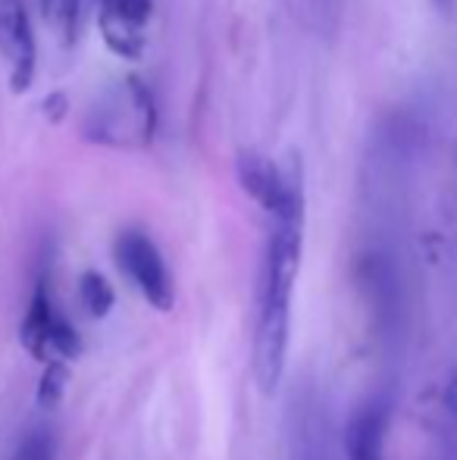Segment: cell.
<instances>
[{
	"label": "cell",
	"mask_w": 457,
	"mask_h": 460,
	"mask_svg": "<svg viewBox=\"0 0 457 460\" xmlns=\"http://www.w3.org/2000/svg\"><path fill=\"white\" fill-rule=\"evenodd\" d=\"M304 191L269 226L267 248L257 282V332H254V376L263 392H276L286 376L288 339H292V295L304 254Z\"/></svg>",
	"instance_id": "obj_1"
},
{
	"label": "cell",
	"mask_w": 457,
	"mask_h": 460,
	"mask_svg": "<svg viewBox=\"0 0 457 460\" xmlns=\"http://www.w3.org/2000/svg\"><path fill=\"white\" fill-rule=\"evenodd\" d=\"M69 388V367L66 360H48L41 369V379H38V407H44V411H50V407H57L63 401V394H66Z\"/></svg>",
	"instance_id": "obj_12"
},
{
	"label": "cell",
	"mask_w": 457,
	"mask_h": 460,
	"mask_svg": "<svg viewBox=\"0 0 457 460\" xmlns=\"http://www.w3.org/2000/svg\"><path fill=\"white\" fill-rule=\"evenodd\" d=\"M41 110H44V116H48L50 122H63V119H66V113H69V97L63 92H50L48 97H44Z\"/></svg>",
	"instance_id": "obj_15"
},
{
	"label": "cell",
	"mask_w": 457,
	"mask_h": 460,
	"mask_svg": "<svg viewBox=\"0 0 457 460\" xmlns=\"http://www.w3.org/2000/svg\"><path fill=\"white\" fill-rule=\"evenodd\" d=\"M57 307H54V297H50L48 282H38L35 285V295H31L29 304V314H25L22 326H19V341L22 348L31 354L35 360L48 364V354H50V335H54V323H57Z\"/></svg>",
	"instance_id": "obj_8"
},
{
	"label": "cell",
	"mask_w": 457,
	"mask_h": 460,
	"mask_svg": "<svg viewBox=\"0 0 457 460\" xmlns=\"http://www.w3.org/2000/svg\"><path fill=\"white\" fill-rule=\"evenodd\" d=\"M113 254L119 270L135 282V288L145 295V301L157 310H172L176 304V285H172L170 267H166L163 254L154 244L151 235L138 229H126L113 244Z\"/></svg>",
	"instance_id": "obj_3"
},
{
	"label": "cell",
	"mask_w": 457,
	"mask_h": 460,
	"mask_svg": "<svg viewBox=\"0 0 457 460\" xmlns=\"http://www.w3.org/2000/svg\"><path fill=\"white\" fill-rule=\"evenodd\" d=\"M238 185L244 188L250 200L267 213L269 219L279 217L301 191H304V176H301V164H292L288 170H279L269 157L257 151L238 154Z\"/></svg>",
	"instance_id": "obj_4"
},
{
	"label": "cell",
	"mask_w": 457,
	"mask_h": 460,
	"mask_svg": "<svg viewBox=\"0 0 457 460\" xmlns=\"http://www.w3.org/2000/svg\"><path fill=\"white\" fill-rule=\"evenodd\" d=\"M292 460H336L330 442V420L320 413V404H301L294 411Z\"/></svg>",
	"instance_id": "obj_9"
},
{
	"label": "cell",
	"mask_w": 457,
	"mask_h": 460,
	"mask_svg": "<svg viewBox=\"0 0 457 460\" xmlns=\"http://www.w3.org/2000/svg\"><path fill=\"white\" fill-rule=\"evenodd\" d=\"M0 60L13 94H25L35 85L38 41L22 0H0Z\"/></svg>",
	"instance_id": "obj_5"
},
{
	"label": "cell",
	"mask_w": 457,
	"mask_h": 460,
	"mask_svg": "<svg viewBox=\"0 0 457 460\" xmlns=\"http://www.w3.org/2000/svg\"><path fill=\"white\" fill-rule=\"evenodd\" d=\"M79 297H82V304H85V310L94 316V320H104V316L113 310V304H116L113 285L107 282V279L101 276V273H94V270L82 273V279H79Z\"/></svg>",
	"instance_id": "obj_11"
},
{
	"label": "cell",
	"mask_w": 457,
	"mask_h": 460,
	"mask_svg": "<svg viewBox=\"0 0 457 460\" xmlns=\"http://www.w3.org/2000/svg\"><path fill=\"white\" fill-rule=\"evenodd\" d=\"M85 345H82V335L66 316H57L54 335H50V354H57V360H75L82 358Z\"/></svg>",
	"instance_id": "obj_13"
},
{
	"label": "cell",
	"mask_w": 457,
	"mask_h": 460,
	"mask_svg": "<svg viewBox=\"0 0 457 460\" xmlns=\"http://www.w3.org/2000/svg\"><path fill=\"white\" fill-rule=\"evenodd\" d=\"M391 404L389 398L376 394V398L364 401L357 411L351 413L342 436V448L347 460H385V432H389Z\"/></svg>",
	"instance_id": "obj_7"
},
{
	"label": "cell",
	"mask_w": 457,
	"mask_h": 460,
	"mask_svg": "<svg viewBox=\"0 0 457 460\" xmlns=\"http://www.w3.org/2000/svg\"><path fill=\"white\" fill-rule=\"evenodd\" d=\"M41 16L57 41L63 48H73L75 38H79L82 0H41Z\"/></svg>",
	"instance_id": "obj_10"
},
{
	"label": "cell",
	"mask_w": 457,
	"mask_h": 460,
	"mask_svg": "<svg viewBox=\"0 0 457 460\" xmlns=\"http://www.w3.org/2000/svg\"><path fill=\"white\" fill-rule=\"evenodd\" d=\"M154 16V0H101L98 29L107 50L119 60L138 63L147 50V25Z\"/></svg>",
	"instance_id": "obj_6"
},
{
	"label": "cell",
	"mask_w": 457,
	"mask_h": 460,
	"mask_svg": "<svg viewBox=\"0 0 457 460\" xmlns=\"http://www.w3.org/2000/svg\"><path fill=\"white\" fill-rule=\"evenodd\" d=\"M10 460H54V436L48 429H41V426H35V429H29L19 438Z\"/></svg>",
	"instance_id": "obj_14"
},
{
	"label": "cell",
	"mask_w": 457,
	"mask_h": 460,
	"mask_svg": "<svg viewBox=\"0 0 457 460\" xmlns=\"http://www.w3.org/2000/svg\"><path fill=\"white\" fill-rule=\"evenodd\" d=\"M445 411H448V417L457 423V367H454V373L448 376V385H445Z\"/></svg>",
	"instance_id": "obj_16"
},
{
	"label": "cell",
	"mask_w": 457,
	"mask_h": 460,
	"mask_svg": "<svg viewBox=\"0 0 457 460\" xmlns=\"http://www.w3.org/2000/svg\"><path fill=\"white\" fill-rule=\"evenodd\" d=\"M433 4H435V6H439V10H442V13H445V16H452V13H454V4H457V0H433Z\"/></svg>",
	"instance_id": "obj_17"
},
{
	"label": "cell",
	"mask_w": 457,
	"mask_h": 460,
	"mask_svg": "<svg viewBox=\"0 0 457 460\" xmlns=\"http://www.w3.org/2000/svg\"><path fill=\"white\" fill-rule=\"evenodd\" d=\"M82 135L104 147H151L157 135V101L151 88L126 75L88 107Z\"/></svg>",
	"instance_id": "obj_2"
}]
</instances>
